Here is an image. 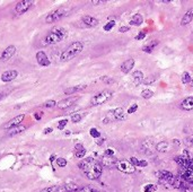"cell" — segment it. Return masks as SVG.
Listing matches in <instances>:
<instances>
[{
	"mask_svg": "<svg viewBox=\"0 0 193 192\" xmlns=\"http://www.w3.org/2000/svg\"><path fill=\"white\" fill-rule=\"evenodd\" d=\"M191 80H192V77L190 76L189 72H183V75H182V83L183 84H189L191 83Z\"/></svg>",
	"mask_w": 193,
	"mask_h": 192,
	"instance_id": "31",
	"label": "cell"
},
{
	"mask_svg": "<svg viewBox=\"0 0 193 192\" xmlns=\"http://www.w3.org/2000/svg\"><path fill=\"white\" fill-rule=\"evenodd\" d=\"M57 189H58V187H49V188L43 189L41 192H55L57 191Z\"/></svg>",
	"mask_w": 193,
	"mask_h": 192,
	"instance_id": "43",
	"label": "cell"
},
{
	"mask_svg": "<svg viewBox=\"0 0 193 192\" xmlns=\"http://www.w3.org/2000/svg\"><path fill=\"white\" fill-rule=\"evenodd\" d=\"M86 88V85H77V86H72V87H68L64 89V94L66 95H72L75 93L81 92Z\"/></svg>",
	"mask_w": 193,
	"mask_h": 192,
	"instance_id": "20",
	"label": "cell"
},
{
	"mask_svg": "<svg viewBox=\"0 0 193 192\" xmlns=\"http://www.w3.org/2000/svg\"><path fill=\"white\" fill-rule=\"evenodd\" d=\"M191 86H193V79L191 80Z\"/></svg>",
	"mask_w": 193,
	"mask_h": 192,
	"instance_id": "56",
	"label": "cell"
},
{
	"mask_svg": "<svg viewBox=\"0 0 193 192\" xmlns=\"http://www.w3.org/2000/svg\"><path fill=\"white\" fill-rule=\"evenodd\" d=\"M36 60H37V63L40 66H42V67H47V66H50V60H49V58H47V53L44 52V51H39V52L36 53Z\"/></svg>",
	"mask_w": 193,
	"mask_h": 192,
	"instance_id": "12",
	"label": "cell"
},
{
	"mask_svg": "<svg viewBox=\"0 0 193 192\" xmlns=\"http://www.w3.org/2000/svg\"><path fill=\"white\" fill-rule=\"evenodd\" d=\"M17 76H18V71L17 70H7V71L2 72L1 80L4 83H9V81H12L15 78H17Z\"/></svg>",
	"mask_w": 193,
	"mask_h": 192,
	"instance_id": "14",
	"label": "cell"
},
{
	"mask_svg": "<svg viewBox=\"0 0 193 192\" xmlns=\"http://www.w3.org/2000/svg\"><path fill=\"white\" fill-rule=\"evenodd\" d=\"M53 160H57L55 159V155H51L50 156V162H53Z\"/></svg>",
	"mask_w": 193,
	"mask_h": 192,
	"instance_id": "54",
	"label": "cell"
},
{
	"mask_svg": "<svg viewBox=\"0 0 193 192\" xmlns=\"http://www.w3.org/2000/svg\"><path fill=\"white\" fill-rule=\"evenodd\" d=\"M115 26V22L114 20H112V22H109L105 26H104V31H106V32H109V31H111L112 28Z\"/></svg>",
	"mask_w": 193,
	"mask_h": 192,
	"instance_id": "38",
	"label": "cell"
},
{
	"mask_svg": "<svg viewBox=\"0 0 193 192\" xmlns=\"http://www.w3.org/2000/svg\"><path fill=\"white\" fill-rule=\"evenodd\" d=\"M142 81H143V74H142V71H140V70L134 71L132 74V84L134 86H138V85L141 84Z\"/></svg>",
	"mask_w": 193,
	"mask_h": 192,
	"instance_id": "21",
	"label": "cell"
},
{
	"mask_svg": "<svg viewBox=\"0 0 193 192\" xmlns=\"http://www.w3.org/2000/svg\"><path fill=\"white\" fill-rule=\"evenodd\" d=\"M78 167L89 180H97L103 172L102 164L93 157H87L83 159L78 164Z\"/></svg>",
	"mask_w": 193,
	"mask_h": 192,
	"instance_id": "1",
	"label": "cell"
},
{
	"mask_svg": "<svg viewBox=\"0 0 193 192\" xmlns=\"http://www.w3.org/2000/svg\"><path fill=\"white\" fill-rule=\"evenodd\" d=\"M55 105H57V102L53 100H50V101H47L43 104V106L44 108H54Z\"/></svg>",
	"mask_w": 193,
	"mask_h": 192,
	"instance_id": "39",
	"label": "cell"
},
{
	"mask_svg": "<svg viewBox=\"0 0 193 192\" xmlns=\"http://www.w3.org/2000/svg\"><path fill=\"white\" fill-rule=\"evenodd\" d=\"M145 36H146V32H140L136 36V40H142V39H145Z\"/></svg>",
	"mask_w": 193,
	"mask_h": 192,
	"instance_id": "45",
	"label": "cell"
},
{
	"mask_svg": "<svg viewBox=\"0 0 193 192\" xmlns=\"http://www.w3.org/2000/svg\"><path fill=\"white\" fill-rule=\"evenodd\" d=\"M57 164H58L59 167H64V166H67V159H64V158H62V157H60V158L57 159Z\"/></svg>",
	"mask_w": 193,
	"mask_h": 192,
	"instance_id": "35",
	"label": "cell"
},
{
	"mask_svg": "<svg viewBox=\"0 0 193 192\" xmlns=\"http://www.w3.org/2000/svg\"><path fill=\"white\" fill-rule=\"evenodd\" d=\"M112 92L109 89H104L102 92H99L98 94H96L93 96V98L91 100V105L93 106H97V105H102L104 103H106L107 101L112 98Z\"/></svg>",
	"mask_w": 193,
	"mask_h": 192,
	"instance_id": "4",
	"label": "cell"
},
{
	"mask_svg": "<svg viewBox=\"0 0 193 192\" xmlns=\"http://www.w3.org/2000/svg\"><path fill=\"white\" fill-rule=\"evenodd\" d=\"M154 96V93H153V91H150V89H143L141 92V97L142 98H145V100H149V98H151Z\"/></svg>",
	"mask_w": 193,
	"mask_h": 192,
	"instance_id": "29",
	"label": "cell"
},
{
	"mask_svg": "<svg viewBox=\"0 0 193 192\" xmlns=\"http://www.w3.org/2000/svg\"><path fill=\"white\" fill-rule=\"evenodd\" d=\"M104 2H105V1H102V0H93V1H91V4L95 5V6H96V5H102L104 4Z\"/></svg>",
	"mask_w": 193,
	"mask_h": 192,
	"instance_id": "50",
	"label": "cell"
},
{
	"mask_svg": "<svg viewBox=\"0 0 193 192\" xmlns=\"http://www.w3.org/2000/svg\"><path fill=\"white\" fill-rule=\"evenodd\" d=\"M101 80H102L103 83H105V84H112L114 80L112 79V78H110V77H107V76H103L101 77Z\"/></svg>",
	"mask_w": 193,
	"mask_h": 192,
	"instance_id": "40",
	"label": "cell"
},
{
	"mask_svg": "<svg viewBox=\"0 0 193 192\" xmlns=\"http://www.w3.org/2000/svg\"><path fill=\"white\" fill-rule=\"evenodd\" d=\"M178 176H180L184 182H186V183L193 184V171L183 170V168H182V171L180 172V175Z\"/></svg>",
	"mask_w": 193,
	"mask_h": 192,
	"instance_id": "15",
	"label": "cell"
},
{
	"mask_svg": "<svg viewBox=\"0 0 193 192\" xmlns=\"http://www.w3.org/2000/svg\"><path fill=\"white\" fill-rule=\"evenodd\" d=\"M174 160H175V162H176V163H177L182 168H185L186 163H188V158H185L183 155H182V156H176L175 158H174Z\"/></svg>",
	"mask_w": 193,
	"mask_h": 192,
	"instance_id": "27",
	"label": "cell"
},
{
	"mask_svg": "<svg viewBox=\"0 0 193 192\" xmlns=\"http://www.w3.org/2000/svg\"><path fill=\"white\" fill-rule=\"evenodd\" d=\"M81 119H83V115H81L80 113H75V114L71 115V121H72L74 123H78Z\"/></svg>",
	"mask_w": 193,
	"mask_h": 192,
	"instance_id": "32",
	"label": "cell"
},
{
	"mask_svg": "<svg viewBox=\"0 0 193 192\" xmlns=\"http://www.w3.org/2000/svg\"><path fill=\"white\" fill-rule=\"evenodd\" d=\"M147 165H148V163H147L146 160H139L138 166H140V167H145V166H147Z\"/></svg>",
	"mask_w": 193,
	"mask_h": 192,
	"instance_id": "49",
	"label": "cell"
},
{
	"mask_svg": "<svg viewBox=\"0 0 193 192\" xmlns=\"http://www.w3.org/2000/svg\"><path fill=\"white\" fill-rule=\"evenodd\" d=\"M53 130H52V128H47V129H44V135H49L50 132H52Z\"/></svg>",
	"mask_w": 193,
	"mask_h": 192,
	"instance_id": "52",
	"label": "cell"
},
{
	"mask_svg": "<svg viewBox=\"0 0 193 192\" xmlns=\"http://www.w3.org/2000/svg\"><path fill=\"white\" fill-rule=\"evenodd\" d=\"M130 162H131V164L134 165V166H138V164H139V159H137L136 157H131Z\"/></svg>",
	"mask_w": 193,
	"mask_h": 192,
	"instance_id": "47",
	"label": "cell"
},
{
	"mask_svg": "<svg viewBox=\"0 0 193 192\" xmlns=\"http://www.w3.org/2000/svg\"><path fill=\"white\" fill-rule=\"evenodd\" d=\"M76 157L77 158H84L86 155V149L84 148V146L81 144L76 145Z\"/></svg>",
	"mask_w": 193,
	"mask_h": 192,
	"instance_id": "24",
	"label": "cell"
},
{
	"mask_svg": "<svg viewBox=\"0 0 193 192\" xmlns=\"http://www.w3.org/2000/svg\"><path fill=\"white\" fill-rule=\"evenodd\" d=\"M89 133H91V136L93 137V138H99V137H101V132H98V130L95 128H91Z\"/></svg>",
	"mask_w": 193,
	"mask_h": 192,
	"instance_id": "36",
	"label": "cell"
},
{
	"mask_svg": "<svg viewBox=\"0 0 193 192\" xmlns=\"http://www.w3.org/2000/svg\"><path fill=\"white\" fill-rule=\"evenodd\" d=\"M81 22H83L85 26L87 27H95V26H97L98 25V19H96L95 17H91V16H84L81 18Z\"/></svg>",
	"mask_w": 193,
	"mask_h": 192,
	"instance_id": "17",
	"label": "cell"
},
{
	"mask_svg": "<svg viewBox=\"0 0 193 192\" xmlns=\"http://www.w3.org/2000/svg\"><path fill=\"white\" fill-rule=\"evenodd\" d=\"M133 66H134V60L132 58H130V59L126 60L121 64V70L124 74H129L131 71V69H133Z\"/></svg>",
	"mask_w": 193,
	"mask_h": 192,
	"instance_id": "18",
	"label": "cell"
},
{
	"mask_svg": "<svg viewBox=\"0 0 193 192\" xmlns=\"http://www.w3.org/2000/svg\"><path fill=\"white\" fill-rule=\"evenodd\" d=\"M116 162L118 159L115 158L114 156H107V155H103L102 160H101V164H102L103 167L106 168H112L116 165Z\"/></svg>",
	"mask_w": 193,
	"mask_h": 192,
	"instance_id": "11",
	"label": "cell"
},
{
	"mask_svg": "<svg viewBox=\"0 0 193 192\" xmlns=\"http://www.w3.org/2000/svg\"><path fill=\"white\" fill-rule=\"evenodd\" d=\"M80 192H99L97 189L93 188V187H91V185H87V187H84V188H81L80 190H79Z\"/></svg>",
	"mask_w": 193,
	"mask_h": 192,
	"instance_id": "33",
	"label": "cell"
},
{
	"mask_svg": "<svg viewBox=\"0 0 193 192\" xmlns=\"http://www.w3.org/2000/svg\"><path fill=\"white\" fill-rule=\"evenodd\" d=\"M24 130H26V128H25L24 125H18V127H16V128L10 129V130L7 132V136L14 137V136H16V135H18V133H20V132H23Z\"/></svg>",
	"mask_w": 193,
	"mask_h": 192,
	"instance_id": "25",
	"label": "cell"
},
{
	"mask_svg": "<svg viewBox=\"0 0 193 192\" xmlns=\"http://www.w3.org/2000/svg\"><path fill=\"white\" fill-rule=\"evenodd\" d=\"M137 110H138V105L133 104L132 106H130V108H129V110H128V113H129V114H132V113H134L136 111H137Z\"/></svg>",
	"mask_w": 193,
	"mask_h": 192,
	"instance_id": "42",
	"label": "cell"
},
{
	"mask_svg": "<svg viewBox=\"0 0 193 192\" xmlns=\"http://www.w3.org/2000/svg\"><path fill=\"white\" fill-rule=\"evenodd\" d=\"M173 144H174V146H176V147H180V145H181V141L178 139H174L173 140Z\"/></svg>",
	"mask_w": 193,
	"mask_h": 192,
	"instance_id": "51",
	"label": "cell"
},
{
	"mask_svg": "<svg viewBox=\"0 0 193 192\" xmlns=\"http://www.w3.org/2000/svg\"><path fill=\"white\" fill-rule=\"evenodd\" d=\"M64 187H66V189H67L69 192H77V191H79V190H80V189H79V187L76 183H67L66 185H64Z\"/></svg>",
	"mask_w": 193,
	"mask_h": 192,
	"instance_id": "30",
	"label": "cell"
},
{
	"mask_svg": "<svg viewBox=\"0 0 193 192\" xmlns=\"http://www.w3.org/2000/svg\"><path fill=\"white\" fill-rule=\"evenodd\" d=\"M156 190H157V187L153 185V184H148L145 187V192H155Z\"/></svg>",
	"mask_w": 193,
	"mask_h": 192,
	"instance_id": "37",
	"label": "cell"
},
{
	"mask_svg": "<svg viewBox=\"0 0 193 192\" xmlns=\"http://www.w3.org/2000/svg\"><path fill=\"white\" fill-rule=\"evenodd\" d=\"M34 5V1L32 0H22V1H18L16 4L15 8H14V12L16 15H23L26 12H28L31 7Z\"/></svg>",
	"mask_w": 193,
	"mask_h": 192,
	"instance_id": "8",
	"label": "cell"
},
{
	"mask_svg": "<svg viewBox=\"0 0 193 192\" xmlns=\"http://www.w3.org/2000/svg\"><path fill=\"white\" fill-rule=\"evenodd\" d=\"M67 123H68V120L67 119H64V120H61L59 122V124H58V129H60V130H62L66 125H67Z\"/></svg>",
	"mask_w": 193,
	"mask_h": 192,
	"instance_id": "41",
	"label": "cell"
},
{
	"mask_svg": "<svg viewBox=\"0 0 193 192\" xmlns=\"http://www.w3.org/2000/svg\"><path fill=\"white\" fill-rule=\"evenodd\" d=\"M158 44H159V42H158V41H156V40L151 41L149 44H147V45H145V46L142 48V51H143L145 53H151V52H153V50H154V49L157 46Z\"/></svg>",
	"mask_w": 193,
	"mask_h": 192,
	"instance_id": "23",
	"label": "cell"
},
{
	"mask_svg": "<svg viewBox=\"0 0 193 192\" xmlns=\"http://www.w3.org/2000/svg\"><path fill=\"white\" fill-rule=\"evenodd\" d=\"M34 116H35L36 120H40V119H41V115H40V113H35V114H34Z\"/></svg>",
	"mask_w": 193,
	"mask_h": 192,
	"instance_id": "53",
	"label": "cell"
},
{
	"mask_svg": "<svg viewBox=\"0 0 193 192\" xmlns=\"http://www.w3.org/2000/svg\"><path fill=\"white\" fill-rule=\"evenodd\" d=\"M67 37V29L63 27H53L47 33V36L44 37V40L42 41V45L44 46H49L52 44H57L59 42H62L64 39Z\"/></svg>",
	"mask_w": 193,
	"mask_h": 192,
	"instance_id": "2",
	"label": "cell"
},
{
	"mask_svg": "<svg viewBox=\"0 0 193 192\" xmlns=\"http://www.w3.org/2000/svg\"><path fill=\"white\" fill-rule=\"evenodd\" d=\"M84 44L80 41H76L74 43H71L60 56V60L61 61H69L74 59L76 56H78L79 53L83 51Z\"/></svg>",
	"mask_w": 193,
	"mask_h": 192,
	"instance_id": "3",
	"label": "cell"
},
{
	"mask_svg": "<svg viewBox=\"0 0 193 192\" xmlns=\"http://www.w3.org/2000/svg\"><path fill=\"white\" fill-rule=\"evenodd\" d=\"M24 118H25V115L24 114H19V115L15 116L14 119H12V120H9L6 124H4V127L2 128L4 129H12V128H16V127H18V125H20V123L23 122Z\"/></svg>",
	"mask_w": 193,
	"mask_h": 192,
	"instance_id": "10",
	"label": "cell"
},
{
	"mask_svg": "<svg viewBox=\"0 0 193 192\" xmlns=\"http://www.w3.org/2000/svg\"><path fill=\"white\" fill-rule=\"evenodd\" d=\"M129 31H130V26H121L120 29H119L120 33H126V32H129Z\"/></svg>",
	"mask_w": 193,
	"mask_h": 192,
	"instance_id": "44",
	"label": "cell"
},
{
	"mask_svg": "<svg viewBox=\"0 0 193 192\" xmlns=\"http://www.w3.org/2000/svg\"><path fill=\"white\" fill-rule=\"evenodd\" d=\"M181 108L184 111H192L193 110V96H189L181 102Z\"/></svg>",
	"mask_w": 193,
	"mask_h": 192,
	"instance_id": "16",
	"label": "cell"
},
{
	"mask_svg": "<svg viewBox=\"0 0 193 192\" xmlns=\"http://www.w3.org/2000/svg\"><path fill=\"white\" fill-rule=\"evenodd\" d=\"M104 155H107V156H113V155H114V150H113V149H111V148L106 149L105 153H104Z\"/></svg>",
	"mask_w": 193,
	"mask_h": 192,
	"instance_id": "46",
	"label": "cell"
},
{
	"mask_svg": "<svg viewBox=\"0 0 193 192\" xmlns=\"http://www.w3.org/2000/svg\"><path fill=\"white\" fill-rule=\"evenodd\" d=\"M78 96H71V97H67L64 100L60 101L57 103V108H60V110H67V108H71L72 105L75 104L76 102L78 101Z\"/></svg>",
	"mask_w": 193,
	"mask_h": 192,
	"instance_id": "9",
	"label": "cell"
},
{
	"mask_svg": "<svg viewBox=\"0 0 193 192\" xmlns=\"http://www.w3.org/2000/svg\"><path fill=\"white\" fill-rule=\"evenodd\" d=\"M124 119V110L122 108H116L113 111H109L104 118V123H111L115 120Z\"/></svg>",
	"mask_w": 193,
	"mask_h": 192,
	"instance_id": "6",
	"label": "cell"
},
{
	"mask_svg": "<svg viewBox=\"0 0 193 192\" xmlns=\"http://www.w3.org/2000/svg\"><path fill=\"white\" fill-rule=\"evenodd\" d=\"M193 19V7L192 8H190L188 12L184 14V16L182 17L181 19V25L182 26H185V25L190 24Z\"/></svg>",
	"mask_w": 193,
	"mask_h": 192,
	"instance_id": "19",
	"label": "cell"
},
{
	"mask_svg": "<svg viewBox=\"0 0 193 192\" xmlns=\"http://www.w3.org/2000/svg\"><path fill=\"white\" fill-rule=\"evenodd\" d=\"M67 14H68V10H67V8H64V7L55 9V10L51 12L47 17H45V23H47V24L55 23V22H58V20L62 19L64 16H67Z\"/></svg>",
	"mask_w": 193,
	"mask_h": 192,
	"instance_id": "5",
	"label": "cell"
},
{
	"mask_svg": "<svg viewBox=\"0 0 193 192\" xmlns=\"http://www.w3.org/2000/svg\"><path fill=\"white\" fill-rule=\"evenodd\" d=\"M115 167L118 168L120 172L126 173V174H131L136 172V166L131 164L129 159H118Z\"/></svg>",
	"mask_w": 193,
	"mask_h": 192,
	"instance_id": "7",
	"label": "cell"
},
{
	"mask_svg": "<svg viewBox=\"0 0 193 192\" xmlns=\"http://www.w3.org/2000/svg\"><path fill=\"white\" fill-rule=\"evenodd\" d=\"M15 53H16V46H14V45H9L8 48L5 49L4 52L1 53L0 60L1 61H8L12 56H14V54H15Z\"/></svg>",
	"mask_w": 193,
	"mask_h": 192,
	"instance_id": "13",
	"label": "cell"
},
{
	"mask_svg": "<svg viewBox=\"0 0 193 192\" xmlns=\"http://www.w3.org/2000/svg\"><path fill=\"white\" fill-rule=\"evenodd\" d=\"M184 145L188 146V147H193V135L186 137L185 139H184Z\"/></svg>",
	"mask_w": 193,
	"mask_h": 192,
	"instance_id": "34",
	"label": "cell"
},
{
	"mask_svg": "<svg viewBox=\"0 0 193 192\" xmlns=\"http://www.w3.org/2000/svg\"><path fill=\"white\" fill-rule=\"evenodd\" d=\"M130 25H133V26H140V25L143 23V18L140 14H136L132 16V18L130 19Z\"/></svg>",
	"mask_w": 193,
	"mask_h": 192,
	"instance_id": "22",
	"label": "cell"
},
{
	"mask_svg": "<svg viewBox=\"0 0 193 192\" xmlns=\"http://www.w3.org/2000/svg\"><path fill=\"white\" fill-rule=\"evenodd\" d=\"M157 77H158V75L157 74H153V75H150L148 78H146V79H143V84L145 85H150V84H153V83H155L156 80H157Z\"/></svg>",
	"mask_w": 193,
	"mask_h": 192,
	"instance_id": "28",
	"label": "cell"
},
{
	"mask_svg": "<svg viewBox=\"0 0 193 192\" xmlns=\"http://www.w3.org/2000/svg\"><path fill=\"white\" fill-rule=\"evenodd\" d=\"M156 149H157V152H160V153L167 152V149H168V142H167V141H160V142H158V144L156 145Z\"/></svg>",
	"mask_w": 193,
	"mask_h": 192,
	"instance_id": "26",
	"label": "cell"
},
{
	"mask_svg": "<svg viewBox=\"0 0 193 192\" xmlns=\"http://www.w3.org/2000/svg\"><path fill=\"white\" fill-rule=\"evenodd\" d=\"M55 192H69V191L66 189V187H58V189H57Z\"/></svg>",
	"mask_w": 193,
	"mask_h": 192,
	"instance_id": "48",
	"label": "cell"
},
{
	"mask_svg": "<svg viewBox=\"0 0 193 192\" xmlns=\"http://www.w3.org/2000/svg\"><path fill=\"white\" fill-rule=\"evenodd\" d=\"M2 96H4V95H2V94H0V100H1V98H2Z\"/></svg>",
	"mask_w": 193,
	"mask_h": 192,
	"instance_id": "55",
	"label": "cell"
}]
</instances>
